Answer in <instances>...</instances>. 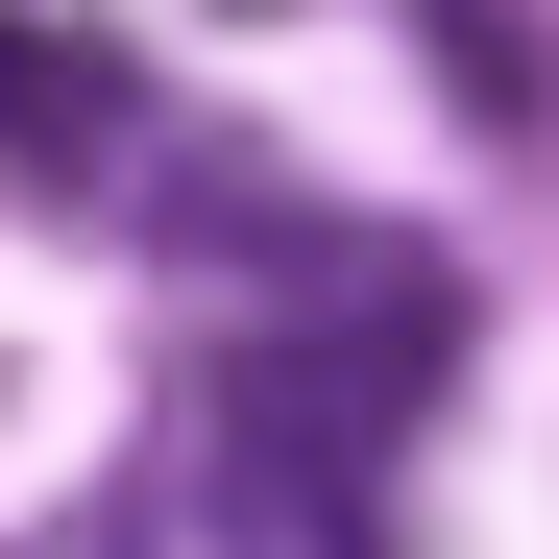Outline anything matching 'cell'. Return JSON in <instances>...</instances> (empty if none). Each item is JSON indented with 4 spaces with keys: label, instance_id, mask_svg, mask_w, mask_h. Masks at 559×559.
I'll return each instance as SVG.
<instances>
[{
    "label": "cell",
    "instance_id": "1",
    "mask_svg": "<svg viewBox=\"0 0 559 559\" xmlns=\"http://www.w3.org/2000/svg\"><path fill=\"white\" fill-rule=\"evenodd\" d=\"M0 146H122V49L98 25H0Z\"/></svg>",
    "mask_w": 559,
    "mask_h": 559
}]
</instances>
